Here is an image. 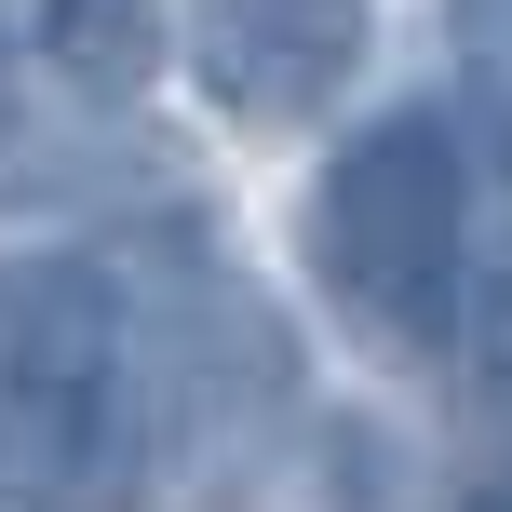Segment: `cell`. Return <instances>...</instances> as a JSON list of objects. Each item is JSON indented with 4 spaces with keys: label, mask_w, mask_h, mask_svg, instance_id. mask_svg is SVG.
<instances>
[{
    "label": "cell",
    "mask_w": 512,
    "mask_h": 512,
    "mask_svg": "<svg viewBox=\"0 0 512 512\" xmlns=\"http://www.w3.org/2000/svg\"><path fill=\"white\" fill-rule=\"evenodd\" d=\"M149 499L135 297L108 256H0V512H122Z\"/></svg>",
    "instance_id": "1"
},
{
    "label": "cell",
    "mask_w": 512,
    "mask_h": 512,
    "mask_svg": "<svg viewBox=\"0 0 512 512\" xmlns=\"http://www.w3.org/2000/svg\"><path fill=\"white\" fill-rule=\"evenodd\" d=\"M297 256L337 297V324L391 364H445L472 310V149L445 108H378L337 135V162L297 203Z\"/></svg>",
    "instance_id": "2"
},
{
    "label": "cell",
    "mask_w": 512,
    "mask_h": 512,
    "mask_svg": "<svg viewBox=\"0 0 512 512\" xmlns=\"http://www.w3.org/2000/svg\"><path fill=\"white\" fill-rule=\"evenodd\" d=\"M135 297V405H149V486H243L256 445L297 405V351H283L270 297L203 243L108 256Z\"/></svg>",
    "instance_id": "3"
},
{
    "label": "cell",
    "mask_w": 512,
    "mask_h": 512,
    "mask_svg": "<svg viewBox=\"0 0 512 512\" xmlns=\"http://www.w3.org/2000/svg\"><path fill=\"white\" fill-rule=\"evenodd\" d=\"M364 41H378V0H189V81L216 122H256V135L324 122Z\"/></svg>",
    "instance_id": "4"
},
{
    "label": "cell",
    "mask_w": 512,
    "mask_h": 512,
    "mask_svg": "<svg viewBox=\"0 0 512 512\" xmlns=\"http://www.w3.org/2000/svg\"><path fill=\"white\" fill-rule=\"evenodd\" d=\"M27 41L68 95H135L176 27H162V0H27Z\"/></svg>",
    "instance_id": "5"
},
{
    "label": "cell",
    "mask_w": 512,
    "mask_h": 512,
    "mask_svg": "<svg viewBox=\"0 0 512 512\" xmlns=\"http://www.w3.org/2000/svg\"><path fill=\"white\" fill-rule=\"evenodd\" d=\"M445 41H459V149L512 162V0H445Z\"/></svg>",
    "instance_id": "6"
},
{
    "label": "cell",
    "mask_w": 512,
    "mask_h": 512,
    "mask_svg": "<svg viewBox=\"0 0 512 512\" xmlns=\"http://www.w3.org/2000/svg\"><path fill=\"white\" fill-rule=\"evenodd\" d=\"M472 512H512V486H486V499H472Z\"/></svg>",
    "instance_id": "7"
},
{
    "label": "cell",
    "mask_w": 512,
    "mask_h": 512,
    "mask_svg": "<svg viewBox=\"0 0 512 512\" xmlns=\"http://www.w3.org/2000/svg\"><path fill=\"white\" fill-rule=\"evenodd\" d=\"M0 108H14V81H0Z\"/></svg>",
    "instance_id": "8"
}]
</instances>
